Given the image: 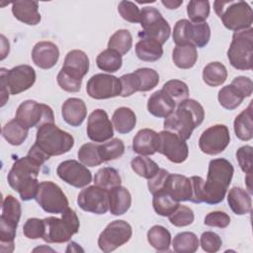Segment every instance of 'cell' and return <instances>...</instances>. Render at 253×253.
<instances>
[{
  "instance_id": "obj_1",
  "label": "cell",
  "mask_w": 253,
  "mask_h": 253,
  "mask_svg": "<svg viewBox=\"0 0 253 253\" xmlns=\"http://www.w3.org/2000/svg\"><path fill=\"white\" fill-rule=\"evenodd\" d=\"M234 173L233 165L225 158L210 161L207 180L200 176H192L193 194L191 201L195 204L206 203L216 205L223 201Z\"/></svg>"
},
{
  "instance_id": "obj_2",
  "label": "cell",
  "mask_w": 253,
  "mask_h": 253,
  "mask_svg": "<svg viewBox=\"0 0 253 253\" xmlns=\"http://www.w3.org/2000/svg\"><path fill=\"white\" fill-rule=\"evenodd\" d=\"M41 166L39 162L29 155L21 157L13 163L7 180L10 187L19 193L23 201H30L36 198L40 185L38 175Z\"/></svg>"
},
{
  "instance_id": "obj_3",
  "label": "cell",
  "mask_w": 253,
  "mask_h": 253,
  "mask_svg": "<svg viewBox=\"0 0 253 253\" xmlns=\"http://www.w3.org/2000/svg\"><path fill=\"white\" fill-rule=\"evenodd\" d=\"M205 119L203 106L194 99H187L178 105L171 115L164 120L165 130L171 131L187 140L193 130L199 126Z\"/></svg>"
},
{
  "instance_id": "obj_4",
  "label": "cell",
  "mask_w": 253,
  "mask_h": 253,
  "mask_svg": "<svg viewBox=\"0 0 253 253\" xmlns=\"http://www.w3.org/2000/svg\"><path fill=\"white\" fill-rule=\"evenodd\" d=\"M215 14L221 20L223 26L231 31H241L252 28V8L245 1H214Z\"/></svg>"
},
{
  "instance_id": "obj_5",
  "label": "cell",
  "mask_w": 253,
  "mask_h": 253,
  "mask_svg": "<svg viewBox=\"0 0 253 253\" xmlns=\"http://www.w3.org/2000/svg\"><path fill=\"white\" fill-rule=\"evenodd\" d=\"M1 80V106L9 99V94L17 95L30 89L36 82L35 69L27 64L15 66L11 69H0Z\"/></svg>"
},
{
  "instance_id": "obj_6",
  "label": "cell",
  "mask_w": 253,
  "mask_h": 253,
  "mask_svg": "<svg viewBox=\"0 0 253 253\" xmlns=\"http://www.w3.org/2000/svg\"><path fill=\"white\" fill-rule=\"evenodd\" d=\"M35 143L49 157L58 156L73 147L74 137L60 129L54 123H50L38 128Z\"/></svg>"
},
{
  "instance_id": "obj_7",
  "label": "cell",
  "mask_w": 253,
  "mask_h": 253,
  "mask_svg": "<svg viewBox=\"0 0 253 253\" xmlns=\"http://www.w3.org/2000/svg\"><path fill=\"white\" fill-rule=\"evenodd\" d=\"M45 222V232L42 239L47 243H63L70 240L71 236L78 232L80 221L76 212L67 208L61 218L48 216L43 218Z\"/></svg>"
},
{
  "instance_id": "obj_8",
  "label": "cell",
  "mask_w": 253,
  "mask_h": 253,
  "mask_svg": "<svg viewBox=\"0 0 253 253\" xmlns=\"http://www.w3.org/2000/svg\"><path fill=\"white\" fill-rule=\"evenodd\" d=\"M253 56V29L236 31L227 50L231 66L238 70H251Z\"/></svg>"
},
{
  "instance_id": "obj_9",
  "label": "cell",
  "mask_w": 253,
  "mask_h": 253,
  "mask_svg": "<svg viewBox=\"0 0 253 253\" xmlns=\"http://www.w3.org/2000/svg\"><path fill=\"white\" fill-rule=\"evenodd\" d=\"M211 39V28L208 23L194 24L182 19L176 22L173 30V42L176 45L206 46Z\"/></svg>"
},
{
  "instance_id": "obj_10",
  "label": "cell",
  "mask_w": 253,
  "mask_h": 253,
  "mask_svg": "<svg viewBox=\"0 0 253 253\" xmlns=\"http://www.w3.org/2000/svg\"><path fill=\"white\" fill-rule=\"evenodd\" d=\"M139 23L142 27V31L138 33L139 39H149L164 44L170 37L169 24L155 7H143L140 10Z\"/></svg>"
},
{
  "instance_id": "obj_11",
  "label": "cell",
  "mask_w": 253,
  "mask_h": 253,
  "mask_svg": "<svg viewBox=\"0 0 253 253\" xmlns=\"http://www.w3.org/2000/svg\"><path fill=\"white\" fill-rule=\"evenodd\" d=\"M28 129L32 127H40L45 124L54 123V115L52 109L34 100H26L20 104L16 111V118Z\"/></svg>"
},
{
  "instance_id": "obj_12",
  "label": "cell",
  "mask_w": 253,
  "mask_h": 253,
  "mask_svg": "<svg viewBox=\"0 0 253 253\" xmlns=\"http://www.w3.org/2000/svg\"><path fill=\"white\" fill-rule=\"evenodd\" d=\"M36 201L48 213H62L69 208L68 200L61 188L52 181H42L39 185Z\"/></svg>"
},
{
  "instance_id": "obj_13",
  "label": "cell",
  "mask_w": 253,
  "mask_h": 253,
  "mask_svg": "<svg viewBox=\"0 0 253 253\" xmlns=\"http://www.w3.org/2000/svg\"><path fill=\"white\" fill-rule=\"evenodd\" d=\"M132 235V229L128 222L116 219L111 221L100 233L98 238L99 248L109 253L128 242Z\"/></svg>"
},
{
  "instance_id": "obj_14",
  "label": "cell",
  "mask_w": 253,
  "mask_h": 253,
  "mask_svg": "<svg viewBox=\"0 0 253 253\" xmlns=\"http://www.w3.org/2000/svg\"><path fill=\"white\" fill-rule=\"evenodd\" d=\"M230 134L225 125H213L203 131L199 138V147L208 155L221 153L229 144Z\"/></svg>"
},
{
  "instance_id": "obj_15",
  "label": "cell",
  "mask_w": 253,
  "mask_h": 253,
  "mask_svg": "<svg viewBox=\"0 0 253 253\" xmlns=\"http://www.w3.org/2000/svg\"><path fill=\"white\" fill-rule=\"evenodd\" d=\"M120 78L105 73L93 75L86 84L87 94L96 100L115 98L121 95Z\"/></svg>"
},
{
  "instance_id": "obj_16",
  "label": "cell",
  "mask_w": 253,
  "mask_h": 253,
  "mask_svg": "<svg viewBox=\"0 0 253 253\" xmlns=\"http://www.w3.org/2000/svg\"><path fill=\"white\" fill-rule=\"evenodd\" d=\"M157 152L166 156L171 162L180 164L187 160L189 147L186 140L176 133L162 130L159 132V146Z\"/></svg>"
},
{
  "instance_id": "obj_17",
  "label": "cell",
  "mask_w": 253,
  "mask_h": 253,
  "mask_svg": "<svg viewBox=\"0 0 253 253\" xmlns=\"http://www.w3.org/2000/svg\"><path fill=\"white\" fill-rule=\"evenodd\" d=\"M80 209L95 214H104L109 211V191L96 185L81 190L77 197Z\"/></svg>"
},
{
  "instance_id": "obj_18",
  "label": "cell",
  "mask_w": 253,
  "mask_h": 253,
  "mask_svg": "<svg viewBox=\"0 0 253 253\" xmlns=\"http://www.w3.org/2000/svg\"><path fill=\"white\" fill-rule=\"evenodd\" d=\"M56 174L62 181L75 188H84L92 181L90 170L74 159L61 162L56 168Z\"/></svg>"
},
{
  "instance_id": "obj_19",
  "label": "cell",
  "mask_w": 253,
  "mask_h": 253,
  "mask_svg": "<svg viewBox=\"0 0 253 253\" xmlns=\"http://www.w3.org/2000/svg\"><path fill=\"white\" fill-rule=\"evenodd\" d=\"M87 135L94 142H105L114 135L113 124L103 109L94 110L87 122Z\"/></svg>"
},
{
  "instance_id": "obj_20",
  "label": "cell",
  "mask_w": 253,
  "mask_h": 253,
  "mask_svg": "<svg viewBox=\"0 0 253 253\" xmlns=\"http://www.w3.org/2000/svg\"><path fill=\"white\" fill-rule=\"evenodd\" d=\"M176 202L191 201L193 188L191 179L181 174H169L163 190Z\"/></svg>"
},
{
  "instance_id": "obj_21",
  "label": "cell",
  "mask_w": 253,
  "mask_h": 253,
  "mask_svg": "<svg viewBox=\"0 0 253 253\" xmlns=\"http://www.w3.org/2000/svg\"><path fill=\"white\" fill-rule=\"evenodd\" d=\"M59 49L51 42L42 41L37 42L32 50L33 62L42 69L52 68L58 61Z\"/></svg>"
},
{
  "instance_id": "obj_22",
  "label": "cell",
  "mask_w": 253,
  "mask_h": 253,
  "mask_svg": "<svg viewBox=\"0 0 253 253\" xmlns=\"http://www.w3.org/2000/svg\"><path fill=\"white\" fill-rule=\"evenodd\" d=\"M61 69L68 75L82 80L89 70V58L83 50H70L65 55Z\"/></svg>"
},
{
  "instance_id": "obj_23",
  "label": "cell",
  "mask_w": 253,
  "mask_h": 253,
  "mask_svg": "<svg viewBox=\"0 0 253 253\" xmlns=\"http://www.w3.org/2000/svg\"><path fill=\"white\" fill-rule=\"evenodd\" d=\"M159 146V133L150 128H142L132 139V150L140 155H153Z\"/></svg>"
},
{
  "instance_id": "obj_24",
  "label": "cell",
  "mask_w": 253,
  "mask_h": 253,
  "mask_svg": "<svg viewBox=\"0 0 253 253\" xmlns=\"http://www.w3.org/2000/svg\"><path fill=\"white\" fill-rule=\"evenodd\" d=\"M61 115L66 124L71 126H79L87 116L86 104L82 99L69 98L62 104Z\"/></svg>"
},
{
  "instance_id": "obj_25",
  "label": "cell",
  "mask_w": 253,
  "mask_h": 253,
  "mask_svg": "<svg viewBox=\"0 0 253 253\" xmlns=\"http://www.w3.org/2000/svg\"><path fill=\"white\" fill-rule=\"evenodd\" d=\"M175 108V102L162 89L151 94L147 101L148 112L156 118H167Z\"/></svg>"
},
{
  "instance_id": "obj_26",
  "label": "cell",
  "mask_w": 253,
  "mask_h": 253,
  "mask_svg": "<svg viewBox=\"0 0 253 253\" xmlns=\"http://www.w3.org/2000/svg\"><path fill=\"white\" fill-rule=\"evenodd\" d=\"M12 13L20 22L35 26L41 22L39 3L37 1H16L12 3Z\"/></svg>"
},
{
  "instance_id": "obj_27",
  "label": "cell",
  "mask_w": 253,
  "mask_h": 253,
  "mask_svg": "<svg viewBox=\"0 0 253 253\" xmlns=\"http://www.w3.org/2000/svg\"><path fill=\"white\" fill-rule=\"evenodd\" d=\"M131 206V196L128 190L118 186L109 191V211L114 215L126 213Z\"/></svg>"
},
{
  "instance_id": "obj_28",
  "label": "cell",
  "mask_w": 253,
  "mask_h": 253,
  "mask_svg": "<svg viewBox=\"0 0 253 253\" xmlns=\"http://www.w3.org/2000/svg\"><path fill=\"white\" fill-rule=\"evenodd\" d=\"M227 203L235 214L243 215L251 211V196L241 187H233L229 190L227 195Z\"/></svg>"
},
{
  "instance_id": "obj_29",
  "label": "cell",
  "mask_w": 253,
  "mask_h": 253,
  "mask_svg": "<svg viewBox=\"0 0 253 253\" xmlns=\"http://www.w3.org/2000/svg\"><path fill=\"white\" fill-rule=\"evenodd\" d=\"M252 103L243 110L234 120L233 128L235 135L243 141L251 140L253 137V115H252Z\"/></svg>"
},
{
  "instance_id": "obj_30",
  "label": "cell",
  "mask_w": 253,
  "mask_h": 253,
  "mask_svg": "<svg viewBox=\"0 0 253 253\" xmlns=\"http://www.w3.org/2000/svg\"><path fill=\"white\" fill-rule=\"evenodd\" d=\"M135 54L142 61H156L163 55L162 44L153 40L140 39L135 44Z\"/></svg>"
},
{
  "instance_id": "obj_31",
  "label": "cell",
  "mask_w": 253,
  "mask_h": 253,
  "mask_svg": "<svg viewBox=\"0 0 253 253\" xmlns=\"http://www.w3.org/2000/svg\"><path fill=\"white\" fill-rule=\"evenodd\" d=\"M112 122L113 126L119 133H128L136 125V116L131 109L120 107L114 112Z\"/></svg>"
},
{
  "instance_id": "obj_32",
  "label": "cell",
  "mask_w": 253,
  "mask_h": 253,
  "mask_svg": "<svg viewBox=\"0 0 253 253\" xmlns=\"http://www.w3.org/2000/svg\"><path fill=\"white\" fill-rule=\"evenodd\" d=\"M197 59V48L191 45H176L172 51V60L181 69L192 68L196 64Z\"/></svg>"
},
{
  "instance_id": "obj_33",
  "label": "cell",
  "mask_w": 253,
  "mask_h": 253,
  "mask_svg": "<svg viewBox=\"0 0 253 253\" xmlns=\"http://www.w3.org/2000/svg\"><path fill=\"white\" fill-rule=\"evenodd\" d=\"M226 78L227 70L221 62H210L203 69V80L207 85L211 87L222 85L225 82Z\"/></svg>"
},
{
  "instance_id": "obj_34",
  "label": "cell",
  "mask_w": 253,
  "mask_h": 253,
  "mask_svg": "<svg viewBox=\"0 0 253 253\" xmlns=\"http://www.w3.org/2000/svg\"><path fill=\"white\" fill-rule=\"evenodd\" d=\"M29 129L20 124L16 119H13L5 124L2 128V135L5 140L14 146L21 145L28 137Z\"/></svg>"
},
{
  "instance_id": "obj_35",
  "label": "cell",
  "mask_w": 253,
  "mask_h": 253,
  "mask_svg": "<svg viewBox=\"0 0 253 253\" xmlns=\"http://www.w3.org/2000/svg\"><path fill=\"white\" fill-rule=\"evenodd\" d=\"M21 213L22 208L20 202L12 195L6 196L2 201V213L0 219L17 228Z\"/></svg>"
},
{
  "instance_id": "obj_36",
  "label": "cell",
  "mask_w": 253,
  "mask_h": 253,
  "mask_svg": "<svg viewBox=\"0 0 253 253\" xmlns=\"http://www.w3.org/2000/svg\"><path fill=\"white\" fill-rule=\"evenodd\" d=\"M148 243L157 251H169L171 245V234L162 225H153L147 231Z\"/></svg>"
},
{
  "instance_id": "obj_37",
  "label": "cell",
  "mask_w": 253,
  "mask_h": 253,
  "mask_svg": "<svg viewBox=\"0 0 253 253\" xmlns=\"http://www.w3.org/2000/svg\"><path fill=\"white\" fill-rule=\"evenodd\" d=\"M122 178L113 167H103L97 171L94 176V184L106 191H110L115 187L121 186Z\"/></svg>"
},
{
  "instance_id": "obj_38",
  "label": "cell",
  "mask_w": 253,
  "mask_h": 253,
  "mask_svg": "<svg viewBox=\"0 0 253 253\" xmlns=\"http://www.w3.org/2000/svg\"><path fill=\"white\" fill-rule=\"evenodd\" d=\"M218 102L221 107L226 110H234L241 105L245 97L243 94L232 84L222 87L218 91Z\"/></svg>"
},
{
  "instance_id": "obj_39",
  "label": "cell",
  "mask_w": 253,
  "mask_h": 253,
  "mask_svg": "<svg viewBox=\"0 0 253 253\" xmlns=\"http://www.w3.org/2000/svg\"><path fill=\"white\" fill-rule=\"evenodd\" d=\"M200 245L198 236L194 232L184 231L175 235L172 247L176 253H194Z\"/></svg>"
},
{
  "instance_id": "obj_40",
  "label": "cell",
  "mask_w": 253,
  "mask_h": 253,
  "mask_svg": "<svg viewBox=\"0 0 253 253\" xmlns=\"http://www.w3.org/2000/svg\"><path fill=\"white\" fill-rule=\"evenodd\" d=\"M97 66L106 72L113 73L119 71L123 65V58L120 53L113 49H105L96 58Z\"/></svg>"
},
{
  "instance_id": "obj_41",
  "label": "cell",
  "mask_w": 253,
  "mask_h": 253,
  "mask_svg": "<svg viewBox=\"0 0 253 253\" xmlns=\"http://www.w3.org/2000/svg\"><path fill=\"white\" fill-rule=\"evenodd\" d=\"M131 46L132 37L128 30H118L111 36L108 42V48L117 51L121 55L127 53Z\"/></svg>"
},
{
  "instance_id": "obj_42",
  "label": "cell",
  "mask_w": 253,
  "mask_h": 253,
  "mask_svg": "<svg viewBox=\"0 0 253 253\" xmlns=\"http://www.w3.org/2000/svg\"><path fill=\"white\" fill-rule=\"evenodd\" d=\"M152 206L155 212L161 216H169L180 205L179 202L173 200L166 192L160 191L152 195Z\"/></svg>"
},
{
  "instance_id": "obj_43",
  "label": "cell",
  "mask_w": 253,
  "mask_h": 253,
  "mask_svg": "<svg viewBox=\"0 0 253 253\" xmlns=\"http://www.w3.org/2000/svg\"><path fill=\"white\" fill-rule=\"evenodd\" d=\"M130 166L135 174L147 180L153 177L159 170L158 164L144 155L134 157L130 162Z\"/></svg>"
},
{
  "instance_id": "obj_44",
  "label": "cell",
  "mask_w": 253,
  "mask_h": 253,
  "mask_svg": "<svg viewBox=\"0 0 253 253\" xmlns=\"http://www.w3.org/2000/svg\"><path fill=\"white\" fill-rule=\"evenodd\" d=\"M79 161L88 167H95L101 165L104 161L101 157L99 144L88 142L83 144L77 153Z\"/></svg>"
},
{
  "instance_id": "obj_45",
  "label": "cell",
  "mask_w": 253,
  "mask_h": 253,
  "mask_svg": "<svg viewBox=\"0 0 253 253\" xmlns=\"http://www.w3.org/2000/svg\"><path fill=\"white\" fill-rule=\"evenodd\" d=\"M187 14L191 23H206L210 15V2L207 0H191L187 5Z\"/></svg>"
},
{
  "instance_id": "obj_46",
  "label": "cell",
  "mask_w": 253,
  "mask_h": 253,
  "mask_svg": "<svg viewBox=\"0 0 253 253\" xmlns=\"http://www.w3.org/2000/svg\"><path fill=\"white\" fill-rule=\"evenodd\" d=\"M162 90L175 102L176 105L187 100L190 93L188 85L179 79H171L167 81L164 83Z\"/></svg>"
},
{
  "instance_id": "obj_47",
  "label": "cell",
  "mask_w": 253,
  "mask_h": 253,
  "mask_svg": "<svg viewBox=\"0 0 253 253\" xmlns=\"http://www.w3.org/2000/svg\"><path fill=\"white\" fill-rule=\"evenodd\" d=\"M99 150L104 162L118 159L125 153V144L122 139L112 138L107 142L99 144Z\"/></svg>"
},
{
  "instance_id": "obj_48",
  "label": "cell",
  "mask_w": 253,
  "mask_h": 253,
  "mask_svg": "<svg viewBox=\"0 0 253 253\" xmlns=\"http://www.w3.org/2000/svg\"><path fill=\"white\" fill-rule=\"evenodd\" d=\"M133 72L137 76L140 83L139 92L150 91L159 83V74L152 68L142 67L136 69Z\"/></svg>"
},
{
  "instance_id": "obj_49",
  "label": "cell",
  "mask_w": 253,
  "mask_h": 253,
  "mask_svg": "<svg viewBox=\"0 0 253 253\" xmlns=\"http://www.w3.org/2000/svg\"><path fill=\"white\" fill-rule=\"evenodd\" d=\"M17 228L0 219V251L11 253L14 251V240Z\"/></svg>"
},
{
  "instance_id": "obj_50",
  "label": "cell",
  "mask_w": 253,
  "mask_h": 253,
  "mask_svg": "<svg viewBox=\"0 0 253 253\" xmlns=\"http://www.w3.org/2000/svg\"><path fill=\"white\" fill-rule=\"evenodd\" d=\"M168 217L169 221L174 226L184 227L193 223L195 219V214L191 208L179 205V207Z\"/></svg>"
},
{
  "instance_id": "obj_51",
  "label": "cell",
  "mask_w": 253,
  "mask_h": 253,
  "mask_svg": "<svg viewBox=\"0 0 253 253\" xmlns=\"http://www.w3.org/2000/svg\"><path fill=\"white\" fill-rule=\"evenodd\" d=\"M45 232L44 219L38 217L28 218L23 226V233L29 239H39L43 237Z\"/></svg>"
},
{
  "instance_id": "obj_52",
  "label": "cell",
  "mask_w": 253,
  "mask_h": 253,
  "mask_svg": "<svg viewBox=\"0 0 253 253\" xmlns=\"http://www.w3.org/2000/svg\"><path fill=\"white\" fill-rule=\"evenodd\" d=\"M118 12L124 20L129 23L135 24L140 22V10L131 1H121L118 6Z\"/></svg>"
},
{
  "instance_id": "obj_53",
  "label": "cell",
  "mask_w": 253,
  "mask_h": 253,
  "mask_svg": "<svg viewBox=\"0 0 253 253\" xmlns=\"http://www.w3.org/2000/svg\"><path fill=\"white\" fill-rule=\"evenodd\" d=\"M120 82H121V97H129L135 92H139L140 89V83L137 78V76L132 73H127L124 74L120 77Z\"/></svg>"
},
{
  "instance_id": "obj_54",
  "label": "cell",
  "mask_w": 253,
  "mask_h": 253,
  "mask_svg": "<svg viewBox=\"0 0 253 253\" xmlns=\"http://www.w3.org/2000/svg\"><path fill=\"white\" fill-rule=\"evenodd\" d=\"M200 242L203 250L208 253L217 252L222 245V240L220 236L212 231L203 232L201 235Z\"/></svg>"
},
{
  "instance_id": "obj_55",
  "label": "cell",
  "mask_w": 253,
  "mask_h": 253,
  "mask_svg": "<svg viewBox=\"0 0 253 253\" xmlns=\"http://www.w3.org/2000/svg\"><path fill=\"white\" fill-rule=\"evenodd\" d=\"M252 153H253V148L250 145H243L239 147L236 151V158H237L239 167L245 174L252 173V166H253Z\"/></svg>"
},
{
  "instance_id": "obj_56",
  "label": "cell",
  "mask_w": 253,
  "mask_h": 253,
  "mask_svg": "<svg viewBox=\"0 0 253 253\" xmlns=\"http://www.w3.org/2000/svg\"><path fill=\"white\" fill-rule=\"evenodd\" d=\"M56 81L62 90L69 92V93H76V92L80 91L81 85H82V80L76 79V78L68 75L61 69L57 74Z\"/></svg>"
},
{
  "instance_id": "obj_57",
  "label": "cell",
  "mask_w": 253,
  "mask_h": 253,
  "mask_svg": "<svg viewBox=\"0 0 253 253\" xmlns=\"http://www.w3.org/2000/svg\"><path fill=\"white\" fill-rule=\"evenodd\" d=\"M204 223L211 227L225 228L230 223V216L224 211H211L205 216Z\"/></svg>"
},
{
  "instance_id": "obj_58",
  "label": "cell",
  "mask_w": 253,
  "mask_h": 253,
  "mask_svg": "<svg viewBox=\"0 0 253 253\" xmlns=\"http://www.w3.org/2000/svg\"><path fill=\"white\" fill-rule=\"evenodd\" d=\"M169 174L170 173L165 169L159 168L158 172L153 177L147 180V187L151 195H154L157 192H160L163 190Z\"/></svg>"
},
{
  "instance_id": "obj_59",
  "label": "cell",
  "mask_w": 253,
  "mask_h": 253,
  "mask_svg": "<svg viewBox=\"0 0 253 253\" xmlns=\"http://www.w3.org/2000/svg\"><path fill=\"white\" fill-rule=\"evenodd\" d=\"M230 84L235 86L243 94L245 98L251 96L253 91V82L249 77L237 76L232 80Z\"/></svg>"
},
{
  "instance_id": "obj_60",
  "label": "cell",
  "mask_w": 253,
  "mask_h": 253,
  "mask_svg": "<svg viewBox=\"0 0 253 253\" xmlns=\"http://www.w3.org/2000/svg\"><path fill=\"white\" fill-rule=\"evenodd\" d=\"M1 43H2V48H1V60H3L7 54L9 53L10 50V44L9 42L6 40V38L1 35Z\"/></svg>"
},
{
  "instance_id": "obj_61",
  "label": "cell",
  "mask_w": 253,
  "mask_h": 253,
  "mask_svg": "<svg viewBox=\"0 0 253 253\" xmlns=\"http://www.w3.org/2000/svg\"><path fill=\"white\" fill-rule=\"evenodd\" d=\"M167 9H170V10H173V9H177L179 8L180 5L183 4V1H173V0H162L161 2Z\"/></svg>"
},
{
  "instance_id": "obj_62",
  "label": "cell",
  "mask_w": 253,
  "mask_h": 253,
  "mask_svg": "<svg viewBox=\"0 0 253 253\" xmlns=\"http://www.w3.org/2000/svg\"><path fill=\"white\" fill-rule=\"evenodd\" d=\"M251 174L252 173H249V174H246V178H245V182L247 184V189L249 191L250 194H252V187H251Z\"/></svg>"
}]
</instances>
